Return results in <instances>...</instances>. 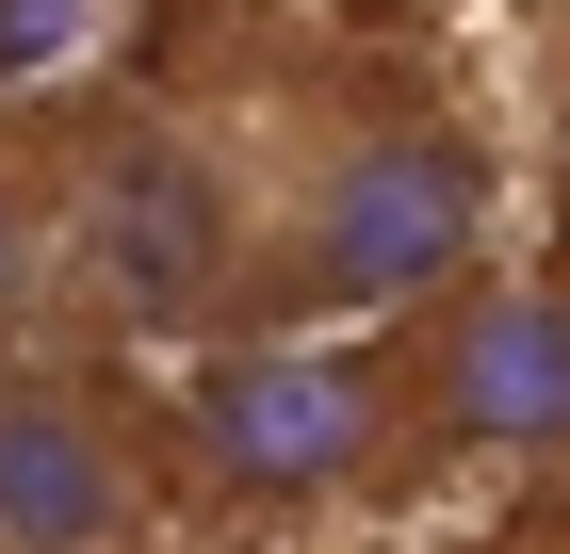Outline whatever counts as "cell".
I'll list each match as a JSON object with an SVG mask.
<instances>
[{
    "label": "cell",
    "instance_id": "3957f363",
    "mask_svg": "<svg viewBox=\"0 0 570 554\" xmlns=\"http://www.w3.org/2000/svg\"><path fill=\"white\" fill-rule=\"evenodd\" d=\"M164 489H196L213 522H343L424 489V440H407L392 342L375 327H245L213 359H179L164 391Z\"/></svg>",
    "mask_w": 570,
    "mask_h": 554
},
{
    "label": "cell",
    "instance_id": "8992f818",
    "mask_svg": "<svg viewBox=\"0 0 570 554\" xmlns=\"http://www.w3.org/2000/svg\"><path fill=\"white\" fill-rule=\"evenodd\" d=\"M66 359V115H0V376Z\"/></svg>",
    "mask_w": 570,
    "mask_h": 554
},
{
    "label": "cell",
    "instance_id": "277c9868",
    "mask_svg": "<svg viewBox=\"0 0 570 554\" xmlns=\"http://www.w3.org/2000/svg\"><path fill=\"white\" fill-rule=\"evenodd\" d=\"M392 342V391H407V440L424 473H538L570 457V294L554 278H456L440 310H407Z\"/></svg>",
    "mask_w": 570,
    "mask_h": 554
},
{
    "label": "cell",
    "instance_id": "5b68a950",
    "mask_svg": "<svg viewBox=\"0 0 570 554\" xmlns=\"http://www.w3.org/2000/svg\"><path fill=\"white\" fill-rule=\"evenodd\" d=\"M164 522H179L164 440L115 376L82 359L0 376V554H164Z\"/></svg>",
    "mask_w": 570,
    "mask_h": 554
},
{
    "label": "cell",
    "instance_id": "7a4b0ae2",
    "mask_svg": "<svg viewBox=\"0 0 570 554\" xmlns=\"http://www.w3.org/2000/svg\"><path fill=\"white\" fill-rule=\"evenodd\" d=\"M262 327V245H245V130L179 98H98L66 115V342H213Z\"/></svg>",
    "mask_w": 570,
    "mask_h": 554
},
{
    "label": "cell",
    "instance_id": "6da1fadb",
    "mask_svg": "<svg viewBox=\"0 0 570 554\" xmlns=\"http://www.w3.org/2000/svg\"><path fill=\"white\" fill-rule=\"evenodd\" d=\"M245 130V245L262 327H407L489 278V130L424 82H326Z\"/></svg>",
    "mask_w": 570,
    "mask_h": 554
}]
</instances>
